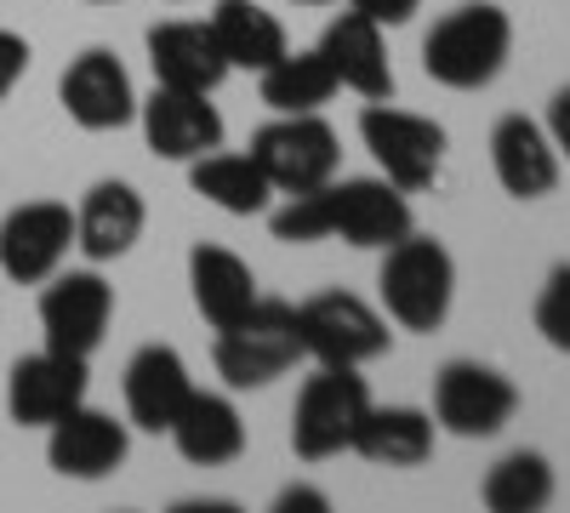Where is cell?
Returning a JSON list of instances; mask_svg holds the SVG:
<instances>
[{"instance_id": "obj_34", "label": "cell", "mask_w": 570, "mask_h": 513, "mask_svg": "<svg viewBox=\"0 0 570 513\" xmlns=\"http://www.w3.org/2000/svg\"><path fill=\"white\" fill-rule=\"evenodd\" d=\"M91 7H115V0H91Z\"/></svg>"}, {"instance_id": "obj_3", "label": "cell", "mask_w": 570, "mask_h": 513, "mask_svg": "<svg viewBox=\"0 0 570 513\" xmlns=\"http://www.w3.org/2000/svg\"><path fill=\"white\" fill-rule=\"evenodd\" d=\"M376 297H383V314L400 325V332H440L451 319V303H456V263L440 240L428 235H411L394 240L383 251V268H376Z\"/></svg>"}, {"instance_id": "obj_7", "label": "cell", "mask_w": 570, "mask_h": 513, "mask_svg": "<svg viewBox=\"0 0 570 513\" xmlns=\"http://www.w3.org/2000/svg\"><path fill=\"white\" fill-rule=\"evenodd\" d=\"M252 160L263 166L274 195H308L343 171V144L320 115H279V120L257 126Z\"/></svg>"}, {"instance_id": "obj_17", "label": "cell", "mask_w": 570, "mask_h": 513, "mask_svg": "<svg viewBox=\"0 0 570 513\" xmlns=\"http://www.w3.org/2000/svg\"><path fill=\"white\" fill-rule=\"evenodd\" d=\"M126 423L142 428V434H166L177 423V411L195 394V377L171 343H142L131 359H126Z\"/></svg>"}, {"instance_id": "obj_1", "label": "cell", "mask_w": 570, "mask_h": 513, "mask_svg": "<svg viewBox=\"0 0 570 513\" xmlns=\"http://www.w3.org/2000/svg\"><path fill=\"white\" fill-rule=\"evenodd\" d=\"M268 228L285 246L348 240L360 251H389L416 228V217H411L405 189H394L389 177H331L308 195H292L268 217Z\"/></svg>"}, {"instance_id": "obj_9", "label": "cell", "mask_w": 570, "mask_h": 513, "mask_svg": "<svg viewBox=\"0 0 570 513\" xmlns=\"http://www.w3.org/2000/svg\"><path fill=\"white\" fill-rule=\"evenodd\" d=\"M109 319H115V286L98 274V268H58L40 292V332H46V348L58 354H75V359H91L109 337Z\"/></svg>"}, {"instance_id": "obj_21", "label": "cell", "mask_w": 570, "mask_h": 513, "mask_svg": "<svg viewBox=\"0 0 570 513\" xmlns=\"http://www.w3.org/2000/svg\"><path fill=\"white\" fill-rule=\"evenodd\" d=\"M166 434H171L177 456L195 462V468H228L234 456H246V423H240V411H234V399H223V394L195 388Z\"/></svg>"}, {"instance_id": "obj_15", "label": "cell", "mask_w": 570, "mask_h": 513, "mask_svg": "<svg viewBox=\"0 0 570 513\" xmlns=\"http://www.w3.org/2000/svg\"><path fill=\"white\" fill-rule=\"evenodd\" d=\"M126 456H131L126 423H115L109 411H91L86 399L46 428V462L63 480H109L126 468Z\"/></svg>"}, {"instance_id": "obj_32", "label": "cell", "mask_w": 570, "mask_h": 513, "mask_svg": "<svg viewBox=\"0 0 570 513\" xmlns=\"http://www.w3.org/2000/svg\"><path fill=\"white\" fill-rule=\"evenodd\" d=\"M297 507H308V513H325L331 502H325V491H314V485H285V491L274 496V513H297Z\"/></svg>"}, {"instance_id": "obj_12", "label": "cell", "mask_w": 570, "mask_h": 513, "mask_svg": "<svg viewBox=\"0 0 570 513\" xmlns=\"http://www.w3.org/2000/svg\"><path fill=\"white\" fill-rule=\"evenodd\" d=\"M137 120L142 137L160 160H200L212 149H223V115L212 103V91H183V86H155L149 98H137Z\"/></svg>"}, {"instance_id": "obj_24", "label": "cell", "mask_w": 570, "mask_h": 513, "mask_svg": "<svg viewBox=\"0 0 570 513\" xmlns=\"http://www.w3.org/2000/svg\"><path fill=\"white\" fill-rule=\"evenodd\" d=\"M206 23H212V34H217V46H223L228 69H252V75H263L274 58L292 52V40H285V23H279L268 7H257V0H217Z\"/></svg>"}, {"instance_id": "obj_25", "label": "cell", "mask_w": 570, "mask_h": 513, "mask_svg": "<svg viewBox=\"0 0 570 513\" xmlns=\"http://www.w3.org/2000/svg\"><path fill=\"white\" fill-rule=\"evenodd\" d=\"M188 182H195V195L212 200L217 211L228 217H257L268 211L274 189H268V177L252 155H228V149H212L200 160H188Z\"/></svg>"}, {"instance_id": "obj_28", "label": "cell", "mask_w": 570, "mask_h": 513, "mask_svg": "<svg viewBox=\"0 0 570 513\" xmlns=\"http://www.w3.org/2000/svg\"><path fill=\"white\" fill-rule=\"evenodd\" d=\"M537 332L548 348L570 354V263L548 268L542 292H537Z\"/></svg>"}, {"instance_id": "obj_2", "label": "cell", "mask_w": 570, "mask_h": 513, "mask_svg": "<svg viewBox=\"0 0 570 513\" xmlns=\"http://www.w3.org/2000/svg\"><path fill=\"white\" fill-rule=\"evenodd\" d=\"M513 52V18L497 0H468V7L445 12L422 40V69L451 91H485Z\"/></svg>"}, {"instance_id": "obj_19", "label": "cell", "mask_w": 570, "mask_h": 513, "mask_svg": "<svg viewBox=\"0 0 570 513\" xmlns=\"http://www.w3.org/2000/svg\"><path fill=\"white\" fill-rule=\"evenodd\" d=\"M320 52L337 75V86L360 91L365 103L376 98H394V63H389V40H383V23H371L365 12H337L320 34Z\"/></svg>"}, {"instance_id": "obj_8", "label": "cell", "mask_w": 570, "mask_h": 513, "mask_svg": "<svg viewBox=\"0 0 570 513\" xmlns=\"http://www.w3.org/2000/svg\"><path fill=\"white\" fill-rule=\"evenodd\" d=\"M297 332H303V354L320 365H371L394 343L389 314H376L354 292H320L297 303Z\"/></svg>"}, {"instance_id": "obj_4", "label": "cell", "mask_w": 570, "mask_h": 513, "mask_svg": "<svg viewBox=\"0 0 570 513\" xmlns=\"http://www.w3.org/2000/svg\"><path fill=\"white\" fill-rule=\"evenodd\" d=\"M303 359V332H297V308L279 297H257L234 325H223L212 343V365L228 388H268Z\"/></svg>"}, {"instance_id": "obj_31", "label": "cell", "mask_w": 570, "mask_h": 513, "mask_svg": "<svg viewBox=\"0 0 570 513\" xmlns=\"http://www.w3.org/2000/svg\"><path fill=\"white\" fill-rule=\"evenodd\" d=\"M548 137H553V149H559V160H570V86H559L553 91V103H548Z\"/></svg>"}, {"instance_id": "obj_22", "label": "cell", "mask_w": 570, "mask_h": 513, "mask_svg": "<svg viewBox=\"0 0 570 513\" xmlns=\"http://www.w3.org/2000/svg\"><path fill=\"white\" fill-rule=\"evenodd\" d=\"M354 456L371 468H422L434 456V411L416 405H371L354 428Z\"/></svg>"}, {"instance_id": "obj_20", "label": "cell", "mask_w": 570, "mask_h": 513, "mask_svg": "<svg viewBox=\"0 0 570 513\" xmlns=\"http://www.w3.org/2000/svg\"><path fill=\"white\" fill-rule=\"evenodd\" d=\"M149 69L155 86H183V91H217L234 75L212 23H183V18L149 29Z\"/></svg>"}, {"instance_id": "obj_10", "label": "cell", "mask_w": 570, "mask_h": 513, "mask_svg": "<svg viewBox=\"0 0 570 513\" xmlns=\"http://www.w3.org/2000/svg\"><path fill=\"white\" fill-rule=\"evenodd\" d=\"M513 411H519V388L497 365H480V359L440 365V377H434V428H445L456 440H491L513 423Z\"/></svg>"}, {"instance_id": "obj_27", "label": "cell", "mask_w": 570, "mask_h": 513, "mask_svg": "<svg viewBox=\"0 0 570 513\" xmlns=\"http://www.w3.org/2000/svg\"><path fill=\"white\" fill-rule=\"evenodd\" d=\"M480 502L491 513H537L553 502V462L542 451H508L480 485Z\"/></svg>"}, {"instance_id": "obj_18", "label": "cell", "mask_w": 570, "mask_h": 513, "mask_svg": "<svg viewBox=\"0 0 570 513\" xmlns=\"http://www.w3.org/2000/svg\"><path fill=\"white\" fill-rule=\"evenodd\" d=\"M491 171L502 182V195L513 200H542L559 189V149H553V137L548 126H537L531 115H502L491 126Z\"/></svg>"}, {"instance_id": "obj_5", "label": "cell", "mask_w": 570, "mask_h": 513, "mask_svg": "<svg viewBox=\"0 0 570 513\" xmlns=\"http://www.w3.org/2000/svg\"><path fill=\"white\" fill-rule=\"evenodd\" d=\"M360 137L394 189L416 195V189H434L440 171H445V126L400 109L394 98H376L360 109Z\"/></svg>"}, {"instance_id": "obj_30", "label": "cell", "mask_w": 570, "mask_h": 513, "mask_svg": "<svg viewBox=\"0 0 570 513\" xmlns=\"http://www.w3.org/2000/svg\"><path fill=\"white\" fill-rule=\"evenodd\" d=\"M354 12H365L371 23H383V29H400V23H411L416 18V7L422 0H348Z\"/></svg>"}, {"instance_id": "obj_14", "label": "cell", "mask_w": 570, "mask_h": 513, "mask_svg": "<svg viewBox=\"0 0 570 513\" xmlns=\"http://www.w3.org/2000/svg\"><path fill=\"white\" fill-rule=\"evenodd\" d=\"M86 359L58 354V348H40L23 354L7 371V416L18 428H52L58 416H69L86 399Z\"/></svg>"}, {"instance_id": "obj_33", "label": "cell", "mask_w": 570, "mask_h": 513, "mask_svg": "<svg viewBox=\"0 0 570 513\" xmlns=\"http://www.w3.org/2000/svg\"><path fill=\"white\" fill-rule=\"evenodd\" d=\"M292 7H337V0H292Z\"/></svg>"}, {"instance_id": "obj_26", "label": "cell", "mask_w": 570, "mask_h": 513, "mask_svg": "<svg viewBox=\"0 0 570 513\" xmlns=\"http://www.w3.org/2000/svg\"><path fill=\"white\" fill-rule=\"evenodd\" d=\"M337 75H331L325 52L308 46V52H285L263 69V103L274 115H320L331 98H337Z\"/></svg>"}, {"instance_id": "obj_6", "label": "cell", "mask_w": 570, "mask_h": 513, "mask_svg": "<svg viewBox=\"0 0 570 513\" xmlns=\"http://www.w3.org/2000/svg\"><path fill=\"white\" fill-rule=\"evenodd\" d=\"M365 411H371V388L360 377V365H320L292 411V451L303 462L343 456L354 445V428Z\"/></svg>"}, {"instance_id": "obj_29", "label": "cell", "mask_w": 570, "mask_h": 513, "mask_svg": "<svg viewBox=\"0 0 570 513\" xmlns=\"http://www.w3.org/2000/svg\"><path fill=\"white\" fill-rule=\"evenodd\" d=\"M29 40L18 34V29H7V23H0V103H7L12 98V91H18V80L29 75Z\"/></svg>"}, {"instance_id": "obj_11", "label": "cell", "mask_w": 570, "mask_h": 513, "mask_svg": "<svg viewBox=\"0 0 570 513\" xmlns=\"http://www.w3.org/2000/svg\"><path fill=\"white\" fill-rule=\"evenodd\" d=\"M75 251V211L63 200H23L0 217V274L12 286H46Z\"/></svg>"}, {"instance_id": "obj_13", "label": "cell", "mask_w": 570, "mask_h": 513, "mask_svg": "<svg viewBox=\"0 0 570 513\" xmlns=\"http://www.w3.org/2000/svg\"><path fill=\"white\" fill-rule=\"evenodd\" d=\"M58 103L80 131H120L137 120V86L109 46H86L58 80Z\"/></svg>"}, {"instance_id": "obj_16", "label": "cell", "mask_w": 570, "mask_h": 513, "mask_svg": "<svg viewBox=\"0 0 570 513\" xmlns=\"http://www.w3.org/2000/svg\"><path fill=\"white\" fill-rule=\"evenodd\" d=\"M142 228H149L142 195L126 177H104V182H91L86 200L75 206V251L86 263H120L142 240Z\"/></svg>"}, {"instance_id": "obj_23", "label": "cell", "mask_w": 570, "mask_h": 513, "mask_svg": "<svg viewBox=\"0 0 570 513\" xmlns=\"http://www.w3.org/2000/svg\"><path fill=\"white\" fill-rule=\"evenodd\" d=\"M188 292H195V308H200V319L212 325V332L234 325L263 297L246 257H234L228 246H212V240H200L195 251H188Z\"/></svg>"}]
</instances>
